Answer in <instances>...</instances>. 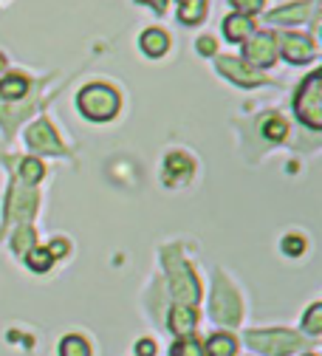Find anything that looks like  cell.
Segmentation results:
<instances>
[{"label":"cell","instance_id":"obj_23","mask_svg":"<svg viewBox=\"0 0 322 356\" xmlns=\"http://www.w3.org/2000/svg\"><path fill=\"white\" fill-rule=\"evenodd\" d=\"M12 249L17 254H29L34 249V229L31 227H20L17 235H15V241H12Z\"/></svg>","mask_w":322,"mask_h":356},{"label":"cell","instance_id":"obj_10","mask_svg":"<svg viewBox=\"0 0 322 356\" xmlns=\"http://www.w3.org/2000/svg\"><path fill=\"white\" fill-rule=\"evenodd\" d=\"M34 209H37V195H34V190H31L29 184H17V181H15L12 190H9V204H6L9 218H15V220L31 218Z\"/></svg>","mask_w":322,"mask_h":356},{"label":"cell","instance_id":"obj_1","mask_svg":"<svg viewBox=\"0 0 322 356\" xmlns=\"http://www.w3.org/2000/svg\"><path fill=\"white\" fill-rule=\"evenodd\" d=\"M77 108L90 122H111L119 113V108H122V97L113 91L111 85L94 82V85H85L79 91Z\"/></svg>","mask_w":322,"mask_h":356},{"label":"cell","instance_id":"obj_2","mask_svg":"<svg viewBox=\"0 0 322 356\" xmlns=\"http://www.w3.org/2000/svg\"><path fill=\"white\" fill-rule=\"evenodd\" d=\"M294 113L297 119L311 127V130H319L322 127V74L314 71L294 97Z\"/></svg>","mask_w":322,"mask_h":356},{"label":"cell","instance_id":"obj_11","mask_svg":"<svg viewBox=\"0 0 322 356\" xmlns=\"http://www.w3.org/2000/svg\"><path fill=\"white\" fill-rule=\"evenodd\" d=\"M190 175H193V159L187 153L175 150V153H170L164 159V181L170 187H178L184 181H190Z\"/></svg>","mask_w":322,"mask_h":356},{"label":"cell","instance_id":"obj_30","mask_svg":"<svg viewBox=\"0 0 322 356\" xmlns=\"http://www.w3.org/2000/svg\"><path fill=\"white\" fill-rule=\"evenodd\" d=\"M198 51H201V54H215V40H212L209 34H204V37L198 40Z\"/></svg>","mask_w":322,"mask_h":356},{"label":"cell","instance_id":"obj_9","mask_svg":"<svg viewBox=\"0 0 322 356\" xmlns=\"http://www.w3.org/2000/svg\"><path fill=\"white\" fill-rule=\"evenodd\" d=\"M26 145L31 150H40V153H63V142L57 139V133L49 122H34L29 124L26 130Z\"/></svg>","mask_w":322,"mask_h":356},{"label":"cell","instance_id":"obj_5","mask_svg":"<svg viewBox=\"0 0 322 356\" xmlns=\"http://www.w3.org/2000/svg\"><path fill=\"white\" fill-rule=\"evenodd\" d=\"M212 317L220 325H235L241 320V300H238L235 289L223 277H218V283L212 289Z\"/></svg>","mask_w":322,"mask_h":356},{"label":"cell","instance_id":"obj_18","mask_svg":"<svg viewBox=\"0 0 322 356\" xmlns=\"http://www.w3.org/2000/svg\"><path fill=\"white\" fill-rule=\"evenodd\" d=\"M26 91H29V79H26L23 74H9V76L0 79V97L20 99Z\"/></svg>","mask_w":322,"mask_h":356},{"label":"cell","instance_id":"obj_6","mask_svg":"<svg viewBox=\"0 0 322 356\" xmlns=\"http://www.w3.org/2000/svg\"><path fill=\"white\" fill-rule=\"evenodd\" d=\"M218 71L226 79H232L235 85H243V88H255V85L268 82L257 68H252L249 63H243L238 57H218Z\"/></svg>","mask_w":322,"mask_h":356},{"label":"cell","instance_id":"obj_31","mask_svg":"<svg viewBox=\"0 0 322 356\" xmlns=\"http://www.w3.org/2000/svg\"><path fill=\"white\" fill-rule=\"evenodd\" d=\"M139 3H150L156 12H161V15H164V12H167V3H170V0H139Z\"/></svg>","mask_w":322,"mask_h":356},{"label":"cell","instance_id":"obj_14","mask_svg":"<svg viewBox=\"0 0 322 356\" xmlns=\"http://www.w3.org/2000/svg\"><path fill=\"white\" fill-rule=\"evenodd\" d=\"M252 29H255V23L246 15H229L223 20V34L229 42H243L246 37H252Z\"/></svg>","mask_w":322,"mask_h":356},{"label":"cell","instance_id":"obj_12","mask_svg":"<svg viewBox=\"0 0 322 356\" xmlns=\"http://www.w3.org/2000/svg\"><path fill=\"white\" fill-rule=\"evenodd\" d=\"M316 9V0H300V3H289V6H280L268 15L271 23H303L314 15Z\"/></svg>","mask_w":322,"mask_h":356},{"label":"cell","instance_id":"obj_17","mask_svg":"<svg viewBox=\"0 0 322 356\" xmlns=\"http://www.w3.org/2000/svg\"><path fill=\"white\" fill-rule=\"evenodd\" d=\"M207 6H209L207 0H184L181 9H178V20L184 26H195L207 17Z\"/></svg>","mask_w":322,"mask_h":356},{"label":"cell","instance_id":"obj_7","mask_svg":"<svg viewBox=\"0 0 322 356\" xmlns=\"http://www.w3.org/2000/svg\"><path fill=\"white\" fill-rule=\"evenodd\" d=\"M246 60H252L249 65L252 68H268L274 60H277V40H274V34H255L249 42H246V49H243Z\"/></svg>","mask_w":322,"mask_h":356},{"label":"cell","instance_id":"obj_20","mask_svg":"<svg viewBox=\"0 0 322 356\" xmlns=\"http://www.w3.org/2000/svg\"><path fill=\"white\" fill-rule=\"evenodd\" d=\"M207 348H209V356H232L238 350V342H235V337H229V334H215Z\"/></svg>","mask_w":322,"mask_h":356},{"label":"cell","instance_id":"obj_4","mask_svg":"<svg viewBox=\"0 0 322 356\" xmlns=\"http://www.w3.org/2000/svg\"><path fill=\"white\" fill-rule=\"evenodd\" d=\"M246 342H249V348H255L266 356H289L303 348V339L291 331H249Z\"/></svg>","mask_w":322,"mask_h":356},{"label":"cell","instance_id":"obj_22","mask_svg":"<svg viewBox=\"0 0 322 356\" xmlns=\"http://www.w3.org/2000/svg\"><path fill=\"white\" fill-rule=\"evenodd\" d=\"M303 331H308L311 337H316V334L322 331V305H319V302H314V305L308 308V314L303 317Z\"/></svg>","mask_w":322,"mask_h":356},{"label":"cell","instance_id":"obj_29","mask_svg":"<svg viewBox=\"0 0 322 356\" xmlns=\"http://www.w3.org/2000/svg\"><path fill=\"white\" fill-rule=\"evenodd\" d=\"M45 252H49V254H51V260H57V257H63V254L68 252V243H65V241L60 238V241H54L51 246H45Z\"/></svg>","mask_w":322,"mask_h":356},{"label":"cell","instance_id":"obj_34","mask_svg":"<svg viewBox=\"0 0 322 356\" xmlns=\"http://www.w3.org/2000/svg\"><path fill=\"white\" fill-rule=\"evenodd\" d=\"M181 3H184V0H181Z\"/></svg>","mask_w":322,"mask_h":356},{"label":"cell","instance_id":"obj_3","mask_svg":"<svg viewBox=\"0 0 322 356\" xmlns=\"http://www.w3.org/2000/svg\"><path fill=\"white\" fill-rule=\"evenodd\" d=\"M167 269H170L172 297L178 300V305H195L201 297V289H198L193 269L178 257V252H167Z\"/></svg>","mask_w":322,"mask_h":356},{"label":"cell","instance_id":"obj_28","mask_svg":"<svg viewBox=\"0 0 322 356\" xmlns=\"http://www.w3.org/2000/svg\"><path fill=\"white\" fill-rule=\"evenodd\" d=\"M136 353L139 356H156V342L153 339H139L136 342Z\"/></svg>","mask_w":322,"mask_h":356},{"label":"cell","instance_id":"obj_19","mask_svg":"<svg viewBox=\"0 0 322 356\" xmlns=\"http://www.w3.org/2000/svg\"><path fill=\"white\" fill-rule=\"evenodd\" d=\"M60 356H90V345L85 342V337L71 334L60 342Z\"/></svg>","mask_w":322,"mask_h":356},{"label":"cell","instance_id":"obj_32","mask_svg":"<svg viewBox=\"0 0 322 356\" xmlns=\"http://www.w3.org/2000/svg\"><path fill=\"white\" fill-rule=\"evenodd\" d=\"M3 65H6V57H3V54H0V68H3Z\"/></svg>","mask_w":322,"mask_h":356},{"label":"cell","instance_id":"obj_27","mask_svg":"<svg viewBox=\"0 0 322 356\" xmlns=\"http://www.w3.org/2000/svg\"><path fill=\"white\" fill-rule=\"evenodd\" d=\"M241 15H246V17H252V15H257L260 9H263V0H229Z\"/></svg>","mask_w":322,"mask_h":356},{"label":"cell","instance_id":"obj_26","mask_svg":"<svg viewBox=\"0 0 322 356\" xmlns=\"http://www.w3.org/2000/svg\"><path fill=\"white\" fill-rule=\"evenodd\" d=\"M172 356H204V348H201L195 339H181V342L172 348Z\"/></svg>","mask_w":322,"mask_h":356},{"label":"cell","instance_id":"obj_25","mask_svg":"<svg viewBox=\"0 0 322 356\" xmlns=\"http://www.w3.org/2000/svg\"><path fill=\"white\" fill-rule=\"evenodd\" d=\"M283 252H286L289 257H300V254L305 252V238H303V235H286V238H283Z\"/></svg>","mask_w":322,"mask_h":356},{"label":"cell","instance_id":"obj_21","mask_svg":"<svg viewBox=\"0 0 322 356\" xmlns=\"http://www.w3.org/2000/svg\"><path fill=\"white\" fill-rule=\"evenodd\" d=\"M42 172H45L42 161H37V159H23V164H20V178H23V184H37L40 178H42Z\"/></svg>","mask_w":322,"mask_h":356},{"label":"cell","instance_id":"obj_24","mask_svg":"<svg viewBox=\"0 0 322 356\" xmlns=\"http://www.w3.org/2000/svg\"><path fill=\"white\" fill-rule=\"evenodd\" d=\"M26 260H29V266H31L34 272H45V269H49V266L54 263V260H51V254L45 252V249H40V246H34V249L26 254Z\"/></svg>","mask_w":322,"mask_h":356},{"label":"cell","instance_id":"obj_15","mask_svg":"<svg viewBox=\"0 0 322 356\" xmlns=\"http://www.w3.org/2000/svg\"><path fill=\"white\" fill-rule=\"evenodd\" d=\"M170 328L175 331V334H193L195 331V311L190 308V305H175L172 311H170Z\"/></svg>","mask_w":322,"mask_h":356},{"label":"cell","instance_id":"obj_13","mask_svg":"<svg viewBox=\"0 0 322 356\" xmlns=\"http://www.w3.org/2000/svg\"><path fill=\"white\" fill-rule=\"evenodd\" d=\"M139 46H142V51L147 54V57H164L167 54V49H170V34L167 31H161V29H147L142 37H139Z\"/></svg>","mask_w":322,"mask_h":356},{"label":"cell","instance_id":"obj_16","mask_svg":"<svg viewBox=\"0 0 322 356\" xmlns=\"http://www.w3.org/2000/svg\"><path fill=\"white\" fill-rule=\"evenodd\" d=\"M260 127H263V136L268 142H283L286 133H289V124H286V119L280 113H266L263 122H260Z\"/></svg>","mask_w":322,"mask_h":356},{"label":"cell","instance_id":"obj_8","mask_svg":"<svg viewBox=\"0 0 322 356\" xmlns=\"http://www.w3.org/2000/svg\"><path fill=\"white\" fill-rule=\"evenodd\" d=\"M280 49H283V57L294 65H305L314 60L316 49H314V40L305 37V34H294V31H286L280 34Z\"/></svg>","mask_w":322,"mask_h":356},{"label":"cell","instance_id":"obj_33","mask_svg":"<svg viewBox=\"0 0 322 356\" xmlns=\"http://www.w3.org/2000/svg\"><path fill=\"white\" fill-rule=\"evenodd\" d=\"M305 356H316V353H305Z\"/></svg>","mask_w":322,"mask_h":356}]
</instances>
